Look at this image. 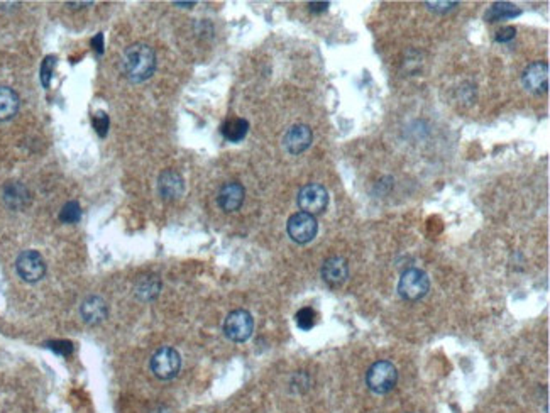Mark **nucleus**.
Instances as JSON below:
<instances>
[{
    "instance_id": "obj_1",
    "label": "nucleus",
    "mask_w": 550,
    "mask_h": 413,
    "mask_svg": "<svg viewBox=\"0 0 550 413\" xmlns=\"http://www.w3.org/2000/svg\"><path fill=\"white\" fill-rule=\"evenodd\" d=\"M156 70V54L147 44L136 43L123 54V72L131 82L141 83L149 80Z\"/></svg>"
},
{
    "instance_id": "obj_2",
    "label": "nucleus",
    "mask_w": 550,
    "mask_h": 413,
    "mask_svg": "<svg viewBox=\"0 0 550 413\" xmlns=\"http://www.w3.org/2000/svg\"><path fill=\"white\" fill-rule=\"evenodd\" d=\"M398 371L390 361H376L366 372V385L372 393L386 394L396 386Z\"/></svg>"
},
{
    "instance_id": "obj_3",
    "label": "nucleus",
    "mask_w": 550,
    "mask_h": 413,
    "mask_svg": "<svg viewBox=\"0 0 550 413\" xmlns=\"http://www.w3.org/2000/svg\"><path fill=\"white\" fill-rule=\"evenodd\" d=\"M430 290V279L423 269L412 268L401 275L400 283H398V293L403 300L407 301H419Z\"/></svg>"
},
{
    "instance_id": "obj_4",
    "label": "nucleus",
    "mask_w": 550,
    "mask_h": 413,
    "mask_svg": "<svg viewBox=\"0 0 550 413\" xmlns=\"http://www.w3.org/2000/svg\"><path fill=\"white\" fill-rule=\"evenodd\" d=\"M180 368H182V357L173 348L158 349L151 357V371L158 379H163V381L176 378Z\"/></svg>"
},
{
    "instance_id": "obj_5",
    "label": "nucleus",
    "mask_w": 550,
    "mask_h": 413,
    "mask_svg": "<svg viewBox=\"0 0 550 413\" xmlns=\"http://www.w3.org/2000/svg\"><path fill=\"white\" fill-rule=\"evenodd\" d=\"M288 235L291 237V241L297 244H306V242L313 241L319 232V224L317 219L310 213L297 212L288 219L286 224Z\"/></svg>"
},
{
    "instance_id": "obj_6",
    "label": "nucleus",
    "mask_w": 550,
    "mask_h": 413,
    "mask_svg": "<svg viewBox=\"0 0 550 413\" xmlns=\"http://www.w3.org/2000/svg\"><path fill=\"white\" fill-rule=\"evenodd\" d=\"M297 202L302 212L315 217L319 213L326 212L328 205V193L326 187L319 185V183H308V185H305L298 191Z\"/></svg>"
},
{
    "instance_id": "obj_7",
    "label": "nucleus",
    "mask_w": 550,
    "mask_h": 413,
    "mask_svg": "<svg viewBox=\"0 0 550 413\" xmlns=\"http://www.w3.org/2000/svg\"><path fill=\"white\" fill-rule=\"evenodd\" d=\"M254 319L247 310H234L224 322V334L232 342H246L253 335Z\"/></svg>"
},
{
    "instance_id": "obj_8",
    "label": "nucleus",
    "mask_w": 550,
    "mask_h": 413,
    "mask_svg": "<svg viewBox=\"0 0 550 413\" xmlns=\"http://www.w3.org/2000/svg\"><path fill=\"white\" fill-rule=\"evenodd\" d=\"M16 269L17 275L25 283H38L46 275V263H44L43 256L38 251L29 249L19 254V257L16 261Z\"/></svg>"
},
{
    "instance_id": "obj_9",
    "label": "nucleus",
    "mask_w": 550,
    "mask_h": 413,
    "mask_svg": "<svg viewBox=\"0 0 550 413\" xmlns=\"http://www.w3.org/2000/svg\"><path fill=\"white\" fill-rule=\"evenodd\" d=\"M523 87L531 94H545L549 90V65L544 61H535L525 68L522 76Z\"/></svg>"
},
{
    "instance_id": "obj_10",
    "label": "nucleus",
    "mask_w": 550,
    "mask_h": 413,
    "mask_svg": "<svg viewBox=\"0 0 550 413\" xmlns=\"http://www.w3.org/2000/svg\"><path fill=\"white\" fill-rule=\"evenodd\" d=\"M312 129L305 124L291 125L283 138V145L290 154H302L312 145Z\"/></svg>"
},
{
    "instance_id": "obj_11",
    "label": "nucleus",
    "mask_w": 550,
    "mask_h": 413,
    "mask_svg": "<svg viewBox=\"0 0 550 413\" xmlns=\"http://www.w3.org/2000/svg\"><path fill=\"white\" fill-rule=\"evenodd\" d=\"M158 190L163 200H176L184 191V180L175 169H165L158 180Z\"/></svg>"
},
{
    "instance_id": "obj_12",
    "label": "nucleus",
    "mask_w": 550,
    "mask_h": 413,
    "mask_svg": "<svg viewBox=\"0 0 550 413\" xmlns=\"http://www.w3.org/2000/svg\"><path fill=\"white\" fill-rule=\"evenodd\" d=\"M244 187L237 182H229L220 188L219 195H217V204L224 212H235L241 209L242 202H244Z\"/></svg>"
},
{
    "instance_id": "obj_13",
    "label": "nucleus",
    "mask_w": 550,
    "mask_h": 413,
    "mask_svg": "<svg viewBox=\"0 0 550 413\" xmlns=\"http://www.w3.org/2000/svg\"><path fill=\"white\" fill-rule=\"evenodd\" d=\"M349 276V264L342 256H332L324 263L322 278L330 286L344 285Z\"/></svg>"
},
{
    "instance_id": "obj_14",
    "label": "nucleus",
    "mask_w": 550,
    "mask_h": 413,
    "mask_svg": "<svg viewBox=\"0 0 550 413\" xmlns=\"http://www.w3.org/2000/svg\"><path fill=\"white\" fill-rule=\"evenodd\" d=\"M107 312H109V308H107L105 300L97 297V295L88 297L82 304V308H80V313H82L83 320L88 326H98V324H102L107 319Z\"/></svg>"
},
{
    "instance_id": "obj_15",
    "label": "nucleus",
    "mask_w": 550,
    "mask_h": 413,
    "mask_svg": "<svg viewBox=\"0 0 550 413\" xmlns=\"http://www.w3.org/2000/svg\"><path fill=\"white\" fill-rule=\"evenodd\" d=\"M220 132H222L224 139L229 142H241L249 132V123L241 117H232L227 119L220 125Z\"/></svg>"
},
{
    "instance_id": "obj_16",
    "label": "nucleus",
    "mask_w": 550,
    "mask_h": 413,
    "mask_svg": "<svg viewBox=\"0 0 550 413\" xmlns=\"http://www.w3.org/2000/svg\"><path fill=\"white\" fill-rule=\"evenodd\" d=\"M3 200H6V204L10 209L21 210L29 204L31 197H29L28 188L24 185H21V183H9L6 187V190H3Z\"/></svg>"
},
{
    "instance_id": "obj_17",
    "label": "nucleus",
    "mask_w": 550,
    "mask_h": 413,
    "mask_svg": "<svg viewBox=\"0 0 550 413\" xmlns=\"http://www.w3.org/2000/svg\"><path fill=\"white\" fill-rule=\"evenodd\" d=\"M136 297L139 298V300L142 301H149V300H154V298L160 295V290H161V282L158 276L154 275H146V276H141L139 278V282L136 283Z\"/></svg>"
},
{
    "instance_id": "obj_18",
    "label": "nucleus",
    "mask_w": 550,
    "mask_h": 413,
    "mask_svg": "<svg viewBox=\"0 0 550 413\" xmlns=\"http://www.w3.org/2000/svg\"><path fill=\"white\" fill-rule=\"evenodd\" d=\"M19 110V97L9 87H0V120H9Z\"/></svg>"
},
{
    "instance_id": "obj_19",
    "label": "nucleus",
    "mask_w": 550,
    "mask_h": 413,
    "mask_svg": "<svg viewBox=\"0 0 550 413\" xmlns=\"http://www.w3.org/2000/svg\"><path fill=\"white\" fill-rule=\"evenodd\" d=\"M520 14H522V10H520L516 6H513V3L496 2L489 7L485 17L488 22H498V21L513 19V17H518Z\"/></svg>"
},
{
    "instance_id": "obj_20",
    "label": "nucleus",
    "mask_w": 550,
    "mask_h": 413,
    "mask_svg": "<svg viewBox=\"0 0 550 413\" xmlns=\"http://www.w3.org/2000/svg\"><path fill=\"white\" fill-rule=\"evenodd\" d=\"M82 219V206L78 202H68L60 212V220L65 224H76Z\"/></svg>"
},
{
    "instance_id": "obj_21",
    "label": "nucleus",
    "mask_w": 550,
    "mask_h": 413,
    "mask_svg": "<svg viewBox=\"0 0 550 413\" xmlns=\"http://www.w3.org/2000/svg\"><path fill=\"white\" fill-rule=\"evenodd\" d=\"M315 320H317L315 310L310 308V307L300 308L297 312V315H295V322H297V326L300 327L302 330L312 329V327L315 326Z\"/></svg>"
},
{
    "instance_id": "obj_22",
    "label": "nucleus",
    "mask_w": 550,
    "mask_h": 413,
    "mask_svg": "<svg viewBox=\"0 0 550 413\" xmlns=\"http://www.w3.org/2000/svg\"><path fill=\"white\" fill-rule=\"evenodd\" d=\"M54 66H56V56H46L44 58L43 65H41V83L44 88H50L51 85V76H53Z\"/></svg>"
},
{
    "instance_id": "obj_23",
    "label": "nucleus",
    "mask_w": 550,
    "mask_h": 413,
    "mask_svg": "<svg viewBox=\"0 0 550 413\" xmlns=\"http://www.w3.org/2000/svg\"><path fill=\"white\" fill-rule=\"evenodd\" d=\"M92 124H94V129L97 131V134L101 136V138H105L107 132H109V116H107L105 112H98L95 114L94 119H92Z\"/></svg>"
},
{
    "instance_id": "obj_24",
    "label": "nucleus",
    "mask_w": 550,
    "mask_h": 413,
    "mask_svg": "<svg viewBox=\"0 0 550 413\" xmlns=\"http://www.w3.org/2000/svg\"><path fill=\"white\" fill-rule=\"evenodd\" d=\"M47 349H51L53 352L60 354V356H70L73 352V344L70 341H51L46 344Z\"/></svg>"
},
{
    "instance_id": "obj_25",
    "label": "nucleus",
    "mask_w": 550,
    "mask_h": 413,
    "mask_svg": "<svg viewBox=\"0 0 550 413\" xmlns=\"http://www.w3.org/2000/svg\"><path fill=\"white\" fill-rule=\"evenodd\" d=\"M515 36H516V29L511 28V25H507V28H503L501 31H498L496 41L498 43H509L511 39H515Z\"/></svg>"
},
{
    "instance_id": "obj_26",
    "label": "nucleus",
    "mask_w": 550,
    "mask_h": 413,
    "mask_svg": "<svg viewBox=\"0 0 550 413\" xmlns=\"http://www.w3.org/2000/svg\"><path fill=\"white\" fill-rule=\"evenodd\" d=\"M427 6L432 10H438V12H447V10L454 9L457 6V2H427Z\"/></svg>"
},
{
    "instance_id": "obj_27",
    "label": "nucleus",
    "mask_w": 550,
    "mask_h": 413,
    "mask_svg": "<svg viewBox=\"0 0 550 413\" xmlns=\"http://www.w3.org/2000/svg\"><path fill=\"white\" fill-rule=\"evenodd\" d=\"M90 43H92V46H94L95 53H97V54L103 53V34H102V32H98V34L95 36V38H92Z\"/></svg>"
},
{
    "instance_id": "obj_28",
    "label": "nucleus",
    "mask_w": 550,
    "mask_h": 413,
    "mask_svg": "<svg viewBox=\"0 0 550 413\" xmlns=\"http://www.w3.org/2000/svg\"><path fill=\"white\" fill-rule=\"evenodd\" d=\"M327 7H328V2H310V3H308L310 12H313V14L326 12Z\"/></svg>"
},
{
    "instance_id": "obj_29",
    "label": "nucleus",
    "mask_w": 550,
    "mask_h": 413,
    "mask_svg": "<svg viewBox=\"0 0 550 413\" xmlns=\"http://www.w3.org/2000/svg\"><path fill=\"white\" fill-rule=\"evenodd\" d=\"M70 7H80V6H92V2H83V3H75V2H68Z\"/></svg>"
},
{
    "instance_id": "obj_30",
    "label": "nucleus",
    "mask_w": 550,
    "mask_h": 413,
    "mask_svg": "<svg viewBox=\"0 0 550 413\" xmlns=\"http://www.w3.org/2000/svg\"><path fill=\"white\" fill-rule=\"evenodd\" d=\"M175 6H180V7H191V6H195V2H190V3H183V2H175Z\"/></svg>"
}]
</instances>
